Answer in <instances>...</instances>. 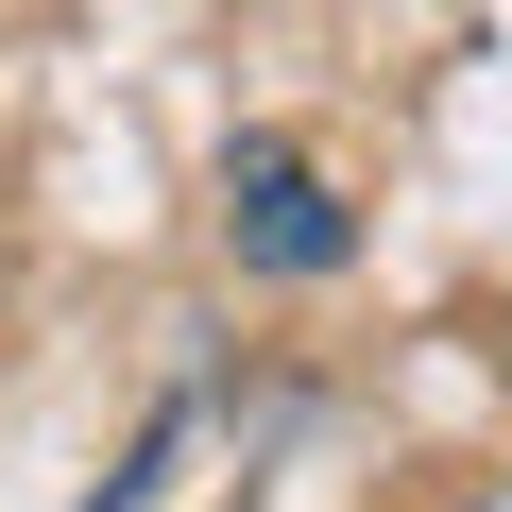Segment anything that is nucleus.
Returning <instances> with one entry per match:
<instances>
[{
    "instance_id": "obj_1",
    "label": "nucleus",
    "mask_w": 512,
    "mask_h": 512,
    "mask_svg": "<svg viewBox=\"0 0 512 512\" xmlns=\"http://www.w3.org/2000/svg\"><path fill=\"white\" fill-rule=\"evenodd\" d=\"M222 239L256 256V274H342V256H359L342 188H325L291 137H239V154H222Z\"/></svg>"
},
{
    "instance_id": "obj_2",
    "label": "nucleus",
    "mask_w": 512,
    "mask_h": 512,
    "mask_svg": "<svg viewBox=\"0 0 512 512\" xmlns=\"http://www.w3.org/2000/svg\"><path fill=\"white\" fill-rule=\"evenodd\" d=\"M461 512H512V478H495V495H461Z\"/></svg>"
},
{
    "instance_id": "obj_3",
    "label": "nucleus",
    "mask_w": 512,
    "mask_h": 512,
    "mask_svg": "<svg viewBox=\"0 0 512 512\" xmlns=\"http://www.w3.org/2000/svg\"><path fill=\"white\" fill-rule=\"evenodd\" d=\"M495 376H512V342H495Z\"/></svg>"
}]
</instances>
